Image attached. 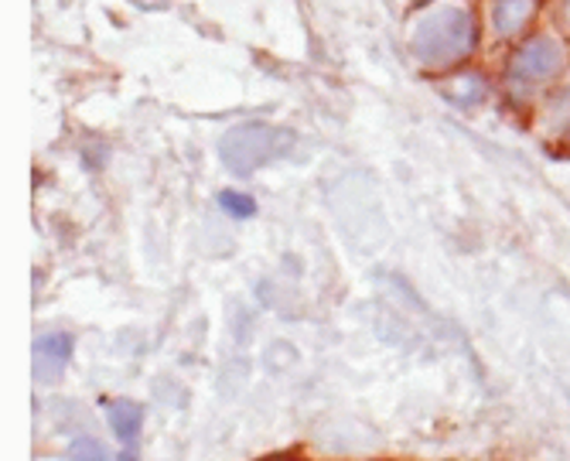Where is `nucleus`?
<instances>
[{
	"instance_id": "obj_1",
	"label": "nucleus",
	"mask_w": 570,
	"mask_h": 461,
	"mask_svg": "<svg viewBox=\"0 0 570 461\" xmlns=\"http://www.w3.org/2000/svg\"><path fill=\"white\" fill-rule=\"evenodd\" d=\"M479 24L469 4L444 0V4L424 11L410 31L413 59L428 69H454L475 51Z\"/></svg>"
},
{
	"instance_id": "obj_2",
	"label": "nucleus",
	"mask_w": 570,
	"mask_h": 461,
	"mask_svg": "<svg viewBox=\"0 0 570 461\" xmlns=\"http://www.w3.org/2000/svg\"><path fill=\"white\" fill-rule=\"evenodd\" d=\"M294 147V134L271 127V124H239L219 140L223 165L236 175H249L256 168H264Z\"/></svg>"
},
{
	"instance_id": "obj_3",
	"label": "nucleus",
	"mask_w": 570,
	"mask_h": 461,
	"mask_svg": "<svg viewBox=\"0 0 570 461\" xmlns=\"http://www.w3.org/2000/svg\"><path fill=\"white\" fill-rule=\"evenodd\" d=\"M563 66H567L563 45L557 38L540 35V38H530V41H523L520 48H515V56L509 62V72H512V79L537 86V82L557 79Z\"/></svg>"
},
{
	"instance_id": "obj_4",
	"label": "nucleus",
	"mask_w": 570,
	"mask_h": 461,
	"mask_svg": "<svg viewBox=\"0 0 570 461\" xmlns=\"http://www.w3.org/2000/svg\"><path fill=\"white\" fill-rule=\"evenodd\" d=\"M72 359V335L69 332H45L35 339V380L56 383Z\"/></svg>"
},
{
	"instance_id": "obj_5",
	"label": "nucleus",
	"mask_w": 570,
	"mask_h": 461,
	"mask_svg": "<svg viewBox=\"0 0 570 461\" xmlns=\"http://www.w3.org/2000/svg\"><path fill=\"white\" fill-rule=\"evenodd\" d=\"M540 0H495L492 4V28L499 38H515L523 35L527 24L533 21Z\"/></svg>"
},
{
	"instance_id": "obj_6",
	"label": "nucleus",
	"mask_w": 570,
	"mask_h": 461,
	"mask_svg": "<svg viewBox=\"0 0 570 461\" xmlns=\"http://www.w3.org/2000/svg\"><path fill=\"white\" fill-rule=\"evenodd\" d=\"M107 418H110V428L120 441H134L140 434V424H144V406L134 403V400H110L107 403Z\"/></svg>"
},
{
	"instance_id": "obj_7",
	"label": "nucleus",
	"mask_w": 570,
	"mask_h": 461,
	"mask_svg": "<svg viewBox=\"0 0 570 461\" xmlns=\"http://www.w3.org/2000/svg\"><path fill=\"white\" fill-rule=\"evenodd\" d=\"M219 205H223L229 216H236V219H249L256 213V202L246 192H233V188L219 195Z\"/></svg>"
},
{
	"instance_id": "obj_8",
	"label": "nucleus",
	"mask_w": 570,
	"mask_h": 461,
	"mask_svg": "<svg viewBox=\"0 0 570 461\" xmlns=\"http://www.w3.org/2000/svg\"><path fill=\"white\" fill-rule=\"evenodd\" d=\"M69 461H110V458H107V448H102L96 438H79L69 448Z\"/></svg>"
},
{
	"instance_id": "obj_9",
	"label": "nucleus",
	"mask_w": 570,
	"mask_h": 461,
	"mask_svg": "<svg viewBox=\"0 0 570 461\" xmlns=\"http://www.w3.org/2000/svg\"><path fill=\"white\" fill-rule=\"evenodd\" d=\"M560 14H563V24L570 28V0H563V8H560Z\"/></svg>"
},
{
	"instance_id": "obj_10",
	"label": "nucleus",
	"mask_w": 570,
	"mask_h": 461,
	"mask_svg": "<svg viewBox=\"0 0 570 461\" xmlns=\"http://www.w3.org/2000/svg\"><path fill=\"white\" fill-rule=\"evenodd\" d=\"M120 461H137V454H134V448H127V451H124V458H120Z\"/></svg>"
},
{
	"instance_id": "obj_11",
	"label": "nucleus",
	"mask_w": 570,
	"mask_h": 461,
	"mask_svg": "<svg viewBox=\"0 0 570 461\" xmlns=\"http://www.w3.org/2000/svg\"><path fill=\"white\" fill-rule=\"evenodd\" d=\"M267 461H291V458H281V454H274V458H267Z\"/></svg>"
}]
</instances>
